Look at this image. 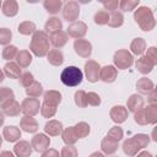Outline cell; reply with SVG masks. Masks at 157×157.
<instances>
[{
	"label": "cell",
	"instance_id": "cell-8",
	"mask_svg": "<svg viewBox=\"0 0 157 157\" xmlns=\"http://www.w3.org/2000/svg\"><path fill=\"white\" fill-rule=\"evenodd\" d=\"M49 145H50V137L43 132L36 134L31 140V146H32L33 151H36V152H43V151L48 150Z\"/></svg>",
	"mask_w": 157,
	"mask_h": 157
},
{
	"label": "cell",
	"instance_id": "cell-48",
	"mask_svg": "<svg viewBox=\"0 0 157 157\" xmlns=\"http://www.w3.org/2000/svg\"><path fill=\"white\" fill-rule=\"evenodd\" d=\"M20 83L25 87V88H27V87H29L33 82H34V77H33V74L32 72H29V71H27V72H23V74H21V76H20Z\"/></svg>",
	"mask_w": 157,
	"mask_h": 157
},
{
	"label": "cell",
	"instance_id": "cell-6",
	"mask_svg": "<svg viewBox=\"0 0 157 157\" xmlns=\"http://www.w3.org/2000/svg\"><path fill=\"white\" fill-rule=\"evenodd\" d=\"M21 110L25 115L27 117H34L39 113L40 110V103H39V99L37 98H25L21 103Z\"/></svg>",
	"mask_w": 157,
	"mask_h": 157
},
{
	"label": "cell",
	"instance_id": "cell-47",
	"mask_svg": "<svg viewBox=\"0 0 157 157\" xmlns=\"http://www.w3.org/2000/svg\"><path fill=\"white\" fill-rule=\"evenodd\" d=\"M60 157H78L77 148L74 145H66L61 148Z\"/></svg>",
	"mask_w": 157,
	"mask_h": 157
},
{
	"label": "cell",
	"instance_id": "cell-45",
	"mask_svg": "<svg viewBox=\"0 0 157 157\" xmlns=\"http://www.w3.org/2000/svg\"><path fill=\"white\" fill-rule=\"evenodd\" d=\"M140 4V0H121L119 1V7L124 12H130L135 10Z\"/></svg>",
	"mask_w": 157,
	"mask_h": 157
},
{
	"label": "cell",
	"instance_id": "cell-5",
	"mask_svg": "<svg viewBox=\"0 0 157 157\" xmlns=\"http://www.w3.org/2000/svg\"><path fill=\"white\" fill-rule=\"evenodd\" d=\"M80 16V5L77 1H67L63 7V17L67 22H75Z\"/></svg>",
	"mask_w": 157,
	"mask_h": 157
},
{
	"label": "cell",
	"instance_id": "cell-42",
	"mask_svg": "<svg viewBox=\"0 0 157 157\" xmlns=\"http://www.w3.org/2000/svg\"><path fill=\"white\" fill-rule=\"evenodd\" d=\"M93 21L96 25L98 26H104V25H108V21H109V12L105 11V10H99L94 13V17H93Z\"/></svg>",
	"mask_w": 157,
	"mask_h": 157
},
{
	"label": "cell",
	"instance_id": "cell-12",
	"mask_svg": "<svg viewBox=\"0 0 157 157\" xmlns=\"http://www.w3.org/2000/svg\"><path fill=\"white\" fill-rule=\"evenodd\" d=\"M128 115H129V112L128 109L124 107V105H114L110 108L109 110V117L110 119L117 123V124H121L124 123L126 119H128Z\"/></svg>",
	"mask_w": 157,
	"mask_h": 157
},
{
	"label": "cell",
	"instance_id": "cell-24",
	"mask_svg": "<svg viewBox=\"0 0 157 157\" xmlns=\"http://www.w3.org/2000/svg\"><path fill=\"white\" fill-rule=\"evenodd\" d=\"M118 147H119V142H115L108 139L107 136L101 141V150L103 155H114L118 151Z\"/></svg>",
	"mask_w": 157,
	"mask_h": 157
},
{
	"label": "cell",
	"instance_id": "cell-29",
	"mask_svg": "<svg viewBox=\"0 0 157 157\" xmlns=\"http://www.w3.org/2000/svg\"><path fill=\"white\" fill-rule=\"evenodd\" d=\"M136 88H137V91H139L141 94H148V93L155 88V85H153V82H152L150 78H147V77H141V78H139L137 82H136Z\"/></svg>",
	"mask_w": 157,
	"mask_h": 157
},
{
	"label": "cell",
	"instance_id": "cell-50",
	"mask_svg": "<svg viewBox=\"0 0 157 157\" xmlns=\"http://www.w3.org/2000/svg\"><path fill=\"white\" fill-rule=\"evenodd\" d=\"M134 120L136 124L139 125H148L147 124V119H146V115H145V110H144V107L140 108L139 110H136L134 113Z\"/></svg>",
	"mask_w": 157,
	"mask_h": 157
},
{
	"label": "cell",
	"instance_id": "cell-52",
	"mask_svg": "<svg viewBox=\"0 0 157 157\" xmlns=\"http://www.w3.org/2000/svg\"><path fill=\"white\" fill-rule=\"evenodd\" d=\"M102 5H103V7H104L105 11L113 12V11H117V10H118V7H119V1H118V0H108V1H103Z\"/></svg>",
	"mask_w": 157,
	"mask_h": 157
},
{
	"label": "cell",
	"instance_id": "cell-2",
	"mask_svg": "<svg viewBox=\"0 0 157 157\" xmlns=\"http://www.w3.org/2000/svg\"><path fill=\"white\" fill-rule=\"evenodd\" d=\"M134 20L137 26L145 31L150 32L156 27V20L153 16V11L147 6H140L134 12Z\"/></svg>",
	"mask_w": 157,
	"mask_h": 157
},
{
	"label": "cell",
	"instance_id": "cell-56",
	"mask_svg": "<svg viewBox=\"0 0 157 157\" xmlns=\"http://www.w3.org/2000/svg\"><path fill=\"white\" fill-rule=\"evenodd\" d=\"M0 157H16L11 151H2L0 153Z\"/></svg>",
	"mask_w": 157,
	"mask_h": 157
},
{
	"label": "cell",
	"instance_id": "cell-38",
	"mask_svg": "<svg viewBox=\"0 0 157 157\" xmlns=\"http://www.w3.org/2000/svg\"><path fill=\"white\" fill-rule=\"evenodd\" d=\"M26 94L31 98H38L40 94H43V87L38 81H34L29 87L26 88Z\"/></svg>",
	"mask_w": 157,
	"mask_h": 157
},
{
	"label": "cell",
	"instance_id": "cell-35",
	"mask_svg": "<svg viewBox=\"0 0 157 157\" xmlns=\"http://www.w3.org/2000/svg\"><path fill=\"white\" fill-rule=\"evenodd\" d=\"M74 130H75V134H76L77 139H85V137L88 136V134L91 131V128L86 121H78L74 126Z\"/></svg>",
	"mask_w": 157,
	"mask_h": 157
},
{
	"label": "cell",
	"instance_id": "cell-32",
	"mask_svg": "<svg viewBox=\"0 0 157 157\" xmlns=\"http://www.w3.org/2000/svg\"><path fill=\"white\" fill-rule=\"evenodd\" d=\"M43 6L47 10V12H49L52 15H55L61 10L63 1L61 0H44L43 1Z\"/></svg>",
	"mask_w": 157,
	"mask_h": 157
},
{
	"label": "cell",
	"instance_id": "cell-54",
	"mask_svg": "<svg viewBox=\"0 0 157 157\" xmlns=\"http://www.w3.org/2000/svg\"><path fill=\"white\" fill-rule=\"evenodd\" d=\"M147 102H148V104H157V91H156V88H153L147 94Z\"/></svg>",
	"mask_w": 157,
	"mask_h": 157
},
{
	"label": "cell",
	"instance_id": "cell-33",
	"mask_svg": "<svg viewBox=\"0 0 157 157\" xmlns=\"http://www.w3.org/2000/svg\"><path fill=\"white\" fill-rule=\"evenodd\" d=\"M124 23V16L120 11H113L109 13V21H108V26L112 28H118L121 27Z\"/></svg>",
	"mask_w": 157,
	"mask_h": 157
},
{
	"label": "cell",
	"instance_id": "cell-18",
	"mask_svg": "<svg viewBox=\"0 0 157 157\" xmlns=\"http://www.w3.org/2000/svg\"><path fill=\"white\" fill-rule=\"evenodd\" d=\"M144 98H142V96L141 94H137V93H134V94H131L129 98H128V101H126V109H128V112H131V113H135L136 110H139L140 108H142L144 107Z\"/></svg>",
	"mask_w": 157,
	"mask_h": 157
},
{
	"label": "cell",
	"instance_id": "cell-15",
	"mask_svg": "<svg viewBox=\"0 0 157 157\" xmlns=\"http://www.w3.org/2000/svg\"><path fill=\"white\" fill-rule=\"evenodd\" d=\"M63 130H64L63 123L59 120H55V119L47 121L44 125V134H47L48 136H59V135H61Z\"/></svg>",
	"mask_w": 157,
	"mask_h": 157
},
{
	"label": "cell",
	"instance_id": "cell-43",
	"mask_svg": "<svg viewBox=\"0 0 157 157\" xmlns=\"http://www.w3.org/2000/svg\"><path fill=\"white\" fill-rule=\"evenodd\" d=\"M18 53V49L16 45H12V44H9L6 45L4 49H2V59L7 60V61H12V59L16 58Z\"/></svg>",
	"mask_w": 157,
	"mask_h": 157
},
{
	"label": "cell",
	"instance_id": "cell-13",
	"mask_svg": "<svg viewBox=\"0 0 157 157\" xmlns=\"http://www.w3.org/2000/svg\"><path fill=\"white\" fill-rule=\"evenodd\" d=\"M48 37H49L50 44H52L55 49L63 48V47L69 42V36H67V33L64 32L63 29H61V31H58V32H53V33H50Z\"/></svg>",
	"mask_w": 157,
	"mask_h": 157
},
{
	"label": "cell",
	"instance_id": "cell-9",
	"mask_svg": "<svg viewBox=\"0 0 157 157\" xmlns=\"http://www.w3.org/2000/svg\"><path fill=\"white\" fill-rule=\"evenodd\" d=\"M99 70H101V66L97 61L94 60H87L85 63V76L86 78L88 80V82L91 83H94L99 80Z\"/></svg>",
	"mask_w": 157,
	"mask_h": 157
},
{
	"label": "cell",
	"instance_id": "cell-16",
	"mask_svg": "<svg viewBox=\"0 0 157 157\" xmlns=\"http://www.w3.org/2000/svg\"><path fill=\"white\" fill-rule=\"evenodd\" d=\"M20 128L23 131L28 132V134H34L39 129L37 120L33 117H27V115H23L21 118V120H20Z\"/></svg>",
	"mask_w": 157,
	"mask_h": 157
},
{
	"label": "cell",
	"instance_id": "cell-36",
	"mask_svg": "<svg viewBox=\"0 0 157 157\" xmlns=\"http://www.w3.org/2000/svg\"><path fill=\"white\" fill-rule=\"evenodd\" d=\"M145 115L147 119V124H156L157 123V104H148L144 107Z\"/></svg>",
	"mask_w": 157,
	"mask_h": 157
},
{
	"label": "cell",
	"instance_id": "cell-1",
	"mask_svg": "<svg viewBox=\"0 0 157 157\" xmlns=\"http://www.w3.org/2000/svg\"><path fill=\"white\" fill-rule=\"evenodd\" d=\"M29 52L38 58H43L49 52V37L44 31H36L29 42Z\"/></svg>",
	"mask_w": 157,
	"mask_h": 157
},
{
	"label": "cell",
	"instance_id": "cell-51",
	"mask_svg": "<svg viewBox=\"0 0 157 157\" xmlns=\"http://www.w3.org/2000/svg\"><path fill=\"white\" fill-rule=\"evenodd\" d=\"M87 104L92 107H98L101 104V97L96 92H88L87 93Z\"/></svg>",
	"mask_w": 157,
	"mask_h": 157
},
{
	"label": "cell",
	"instance_id": "cell-3",
	"mask_svg": "<svg viewBox=\"0 0 157 157\" xmlns=\"http://www.w3.org/2000/svg\"><path fill=\"white\" fill-rule=\"evenodd\" d=\"M83 72L77 66H66L60 74V81L67 87L78 86L82 82Z\"/></svg>",
	"mask_w": 157,
	"mask_h": 157
},
{
	"label": "cell",
	"instance_id": "cell-39",
	"mask_svg": "<svg viewBox=\"0 0 157 157\" xmlns=\"http://www.w3.org/2000/svg\"><path fill=\"white\" fill-rule=\"evenodd\" d=\"M74 101H75V104L78 108H86L88 105L87 104V93L83 90H78V91L75 92Z\"/></svg>",
	"mask_w": 157,
	"mask_h": 157
},
{
	"label": "cell",
	"instance_id": "cell-7",
	"mask_svg": "<svg viewBox=\"0 0 157 157\" xmlns=\"http://www.w3.org/2000/svg\"><path fill=\"white\" fill-rule=\"evenodd\" d=\"M74 50L75 53L83 58V59H88L92 54V43L85 38L81 39H75L74 42Z\"/></svg>",
	"mask_w": 157,
	"mask_h": 157
},
{
	"label": "cell",
	"instance_id": "cell-20",
	"mask_svg": "<svg viewBox=\"0 0 157 157\" xmlns=\"http://www.w3.org/2000/svg\"><path fill=\"white\" fill-rule=\"evenodd\" d=\"M1 11L6 17H13L18 12V4L16 0H5L1 6Z\"/></svg>",
	"mask_w": 157,
	"mask_h": 157
},
{
	"label": "cell",
	"instance_id": "cell-37",
	"mask_svg": "<svg viewBox=\"0 0 157 157\" xmlns=\"http://www.w3.org/2000/svg\"><path fill=\"white\" fill-rule=\"evenodd\" d=\"M15 99V93L9 87H1L0 88V108H2L6 103Z\"/></svg>",
	"mask_w": 157,
	"mask_h": 157
},
{
	"label": "cell",
	"instance_id": "cell-61",
	"mask_svg": "<svg viewBox=\"0 0 157 157\" xmlns=\"http://www.w3.org/2000/svg\"><path fill=\"white\" fill-rule=\"evenodd\" d=\"M1 6H2V1L0 0V9H1Z\"/></svg>",
	"mask_w": 157,
	"mask_h": 157
},
{
	"label": "cell",
	"instance_id": "cell-27",
	"mask_svg": "<svg viewBox=\"0 0 157 157\" xmlns=\"http://www.w3.org/2000/svg\"><path fill=\"white\" fill-rule=\"evenodd\" d=\"M63 28V22L59 17H49L44 25V32L45 33H53V32H58L61 31Z\"/></svg>",
	"mask_w": 157,
	"mask_h": 157
},
{
	"label": "cell",
	"instance_id": "cell-60",
	"mask_svg": "<svg viewBox=\"0 0 157 157\" xmlns=\"http://www.w3.org/2000/svg\"><path fill=\"white\" fill-rule=\"evenodd\" d=\"M1 144H2V136L0 135V147H1Z\"/></svg>",
	"mask_w": 157,
	"mask_h": 157
},
{
	"label": "cell",
	"instance_id": "cell-23",
	"mask_svg": "<svg viewBox=\"0 0 157 157\" xmlns=\"http://www.w3.org/2000/svg\"><path fill=\"white\" fill-rule=\"evenodd\" d=\"M47 60L53 66H60L64 63V54L60 49H50L47 54Z\"/></svg>",
	"mask_w": 157,
	"mask_h": 157
},
{
	"label": "cell",
	"instance_id": "cell-28",
	"mask_svg": "<svg viewBox=\"0 0 157 157\" xmlns=\"http://www.w3.org/2000/svg\"><path fill=\"white\" fill-rule=\"evenodd\" d=\"M135 67H136V70L140 72V74H142V75H147V74H150L152 70H153V67H155V65H152L144 55H141L137 60H136V63H135Z\"/></svg>",
	"mask_w": 157,
	"mask_h": 157
},
{
	"label": "cell",
	"instance_id": "cell-26",
	"mask_svg": "<svg viewBox=\"0 0 157 157\" xmlns=\"http://www.w3.org/2000/svg\"><path fill=\"white\" fill-rule=\"evenodd\" d=\"M43 98H44L45 103L54 105V107H58L61 102V93L56 90H48L47 92H44Z\"/></svg>",
	"mask_w": 157,
	"mask_h": 157
},
{
	"label": "cell",
	"instance_id": "cell-11",
	"mask_svg": "<svg viewBox=\"0 0 157 157\" xmlns=\"http://www.w3.org/2000/svg\"><path fill=\"white\" fill-rule=\"evenodd\" d=\"M118 77V69L114 65H105L99 70V80L105 83H112Z\"/></svg>",
	"mask_w": 157,
	"mask_h": 157
},
{
	"label": "cell",
	"instance_id": "cell-58",
	"mask_svg": "<svg viewBox=\"0 0 157 157\" xmlns=\"http://www.w3.org/2000/svg\"><path fill=\"white\" fill-rule=\"evenodd\" d=\"M4 121H5V115H4V113L0 110V126H2Z\"/></svg>",
	"mask_w": 157,
	"mask_h": 157
},
{
	"label": "cell",
	"instance_id": "cell-31",
	"mask_svg": "<svg viewBox=\"0 0 157 157\" xmlns=\"http://www.w3.org/2000/svg\"><path fill=\"white\" fill-rule=\"evenodd\" d=\"M61 139L64 141L65 145H75L77 142V136L75 134V130H74V126H69V128H65L61 132Z\"/></svg>",
	"mask_w": 157,
	"mask_h": 157
},
{
	"label": "cell",
	"instance_id": "cell-19",
	"mask_svg": "<svg viewBox=\"0 0 157 157\" xmlns=\"http://www.w3.org/2000/svg\"><path fill=\"white\" fill-rule=\"evenodd\" d=\"M16 64L21 67V69H26V67H28L29 65H31V63H32V54H31V52L29 50H27V49H23V50H20L18 53H17V55H16Z\"/></svg>",
	"mask_w": 157,
	"mask_h": 157
},
{
	"label": "cell",
	"instance_id": "cell-10",
	"mask_svg": "<svg viewBox=\"0 0 157 157\" xmlns=\"http://www.w3.org/2000/svg\"><path fill=\"white\" fill-rule=\"evenodd\" d=\"M87 29H88V27H87V25L85 22L75 21L71 25H69L66 33H67L69 37H72L75 39H81V38H83L86 36Z\"/></svg>",
	"mask_w": 157,
	"mask_h": 157
},
{
	"label": "cell",
	"instance_id": "cell-34",
	"mask_svg": "<svg viewBox=\"0 0 157 157\" xmlns=\"http://www.w3.org/2000/svg\"><path fill=\"white\" fill-rule=\"evenodd\" d=\"M17 31L22 36H29V34H33L37 31V28H36L34 22H32V21H23V22H21L18 25Z\"/></svg>",
	"mask_w": 157,
	"mask_h": 157
},
{
	"label": "cell",
	"instance_id": "cell-22",
	"mask_svg": "<svg viewBox=\"0 0 157 157\" xmlns=\"http://www.w3.org/2000/svg\"><path fill=\"white\" fill-rule=\"evenodd\" d=\"M21 112H22L21 104L16 99L10 101L9 103H6L2 107V113H4V115H7V117H17V115H20Z\"/></svg>",
	"mask_w": 157,
	"mask_h": 157
},
{
	"label": "cell",
	"instance_id": "cell-46",
	"mask_svg": "<svg viewBox=\"0 0 157 157\" xmlns=\"http://www.w3.org/2000/svg\"><path fill=\"white\" fill-rule=\"evenodd\" d=\"M12 39V32L11 29L6 28V27H1L0 28V45H9L10 42Z\"/></svg>",
	"mask_w": 157,
	"mask_h": 157
},
{
	"label": "cell",
	"instance_id": "cell-41",
	"mask_svg": "<svg viewBox=\"0 0 157 157\" xmlns=\"http://www.w3.org/2000/svg\"><path fill=\"white\" fill-rule=\"evenodd\" d=\"M107 137L110 139V140H113V141H115V142H119L124 137V131H123V129L120 126L115 125V126L110 128V130L107 134Z\"/></svg>",
	"mask_w": 157,
	"mask_h": 157
},
{
	"label": "cell",
	"instance_id": "cell-57",
	"mask_svg": "<svg viewBox=\"0 0 157 157\" xmlns=\"http://www.w3.org/2000/svg\"><path fill=\"white\" fill-rule=\"evenodd\" d=\"M88 157H105V156H104L102 152H99V151H96V152H92V153H91Z\"/></svg>",
	"mask_w": 157,
	"mask_h": 157
},
{
	"label": "cell",
	"instance_id": "cell-4",
	"mask_svg": "<svg viewBox=\"0 0 157 157\" xmlns=\"http://www.w3.org/2000/svg\"><path fill=\"white\" fill-rule=\"evenodd\" d=\"M113 63L118 70H126L132 66L134 56L126 49H118L113 55Z\"/></svg>",
	"mask_w": 157,
	"mask_h": 157
},
{
	"label": "cell",
	"instance_id": "cell-17",
	"mask_svg": "<svg viewBox=\"0 0 157 157\" xmlns=\"http://www.w3.org/2000/svg\"><path fill=\"white\" fill-rule=\"evenodd\" d=\"M21 137V130L15 125H7L2 129V139L7 142H16Z\"/></svg>",
	"mask_w": 157,
	"mask_h": 157
},
{
	"label": "cell",
	"instance_id": "cell-30",
	"mask_svg": "<svg viewBox=\"0 0 157 157\" xmlns=\"http://www.w3.org/2000/svg\"><path fill=\"white\" fill-rule=\"evenodd\" d=\"M121 148H123V152L126 156H129V157H135L139 153V151H140V148L135 145V142L131 139L124 140L123 141V145H121Z\"/></svg>",
	"mask_w": 157,
	"mask_h": 157
},
{
	"label": "cell",
	"instance_id": "cell-25",
	"mask_svg": "<svg viewBox=\"0 0 157 157\" xmlns=\"http://www.w3.org/2000/svg\"><path fill=\"white\" fill-rule=\"evenodd\" d=\"M4 74L10 78H20L22 72H21V67L15 61H7L4 66Z\"/></svg>",
	"mask_w": 157,
	"mask_h": 157
},
{
	"label": "cell",
	"instance_id": "cell-53",
	"mask_svg": "<svg viewBox=\"0 0 157 157\" xmlns=\"http://www.w3.org/2000/svg\"><path fill=\"white\" fill-rule=\"evenodd\" d=\"M40 157H60V155H59L58 150H55V148H48V150H45V151L42 152V156Z\"/></svg>",
	"mask_w": 157,
	"mask_h": 157
},
{
	"label": "cell",
	"instance_id": "cell-21",
	"mask_svg": "<svg viewBox=\"0 0 157 157\" xmlns=\"http://www.w3.org/2000/svg\"><path fill=\"white\" fill-rule=\"evenodd\" d=\"M146 47H147V44H146V40H145L144 38H141V37L134 38L132 42L130 43V50H131V54L141 56V55L145 53Z\"/></svg>",
	"mask_w": 157,
	"mask_h": 157
},
{
	"label": "cell",
	"instance_id": "cell-62",
	"mask_svg": "<svg viewBox=\"0 0 157 157\" xmlns=\"http://www.w3.org/2000/svg\"><path fill=\"white\" fill-rule=\"evenodd\" d=\"M113 157H117V156H113Z\"/></svg>",
	"mask_w": 157,
	"mask_h": 157
},
{
	"label": "cell",
	"instance_id": "cell-44",
	"mask_svg": "<svg viewBox=\"0 0 157 157\" xmlns=\"http://www.w3.org/2000/svg\"><path fill=\"white\" fill-rule=\"evenodd\" d=\"M56 108L58 107H54V105H50V104L43 102L40 104V114L43 118H47V119L53 118L56 114Z\"/></svg>",
	"mask_w": 157,
	"mask_h": 157
},
{
	"label": "cell",
	"instance_id": "cell-55",
	"mask_svg": "<svg viewBox=\"0 0 157 157\" xmlns=\"http://www.w3.org/2000/svg\"><path fill=\"white\" fill-rule=\"evenodd\" d=\"M135 157H153V156H152V153L148 152V151H141V152H139Z\"/></svg>",
	"mask_w": 157,
	"mask_h": 157
},
{
	"label": "cell",
	"instance_id": "cell-59",
	"mask_svg": "<svg viewBox=\"0 0 157 157\" xmlns=\"http://www.w3.org/2000/svg\"><path fill=\"white\" fill-rule=\"evenodd\" d=\"M4 80H5V74H4V71L0 69V83H1Z\"/></svg>",
	"mask_w": 157,
	"mask_h": 157
},
{
	"label": "cell",
	"instance_id": "cell-49",
	"mask_svg": "<svg viewBox=\"0 0 157 157\" xmlns=\"http://www.w3.org/2000/svg\"><path fill=\"white\" fill-rule=\"evenodd\" d=\"M145 52H146V53H145L144 56H145L152 65L156 66V64H157V48H156V47H150V48H147Z\"/></svg>",
	"mask_w": 157,
	"mask_h": 157
},
{
	"label": "cell",
	"instance_id": "cell-14",
	"mask_svg": "<svg viewBox=\"0 0 157 157\" xmlns=\"http://www.w3.org/2000/svg\"><path fill=\"white\" fill-rule=\"evenodd\" d=\"M33 152L31 144L26 140H20L13 146V155L16 157H29Z\"/></svg>",
	"mask_w": 157,
	"mask_h": 157
},
{
	"label": "cell",
	"instance_id": "cell-40",
	"mask_svg": "<svg viewBox=\"0 0 157 157\" xmlns=\"http://www.w3.org/2000/svg\"><path fill=\"white\" fill-rule=\"evenodd\" d=\"M131 140L135 142V145H136L140 150L147 147V145L150 144V136H148L147 134H136V135H134V136L131 137Z\"/></svg>",
	"mask_w": 157,
	"mask_h": 157
}]
</instances>
